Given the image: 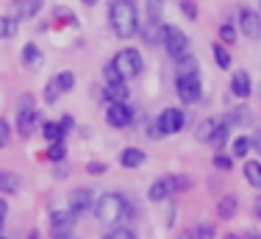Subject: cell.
I'll return each instance as SVG.
<instances>
[{
	"mask_svg": "<svg viewBox=\"0 0 261 239\" xmlns=\"http://www.w3.org/2000/svg\"><path fill=\"white\" fill-rule=\"evenodd\" d=\"M111 28L120 39H130L139 31V14H136V0H114L111 6Z\"/></svg>",
	"mask_w": 261,
	"mask_h": 239,
	"instance_id": "obj_1",
	"label": "cell"
},
{
	"mask_svg": "<svg viewBox=\"0 0 261 239\" xmlns=\"http://www.w3.org/2000/svg\"><path fill=\"white\" fill-rule=\"evenodd\" d=\"M125 206H128V200L122 198V195L109 192L95 203V214H97L100 223L111 225V223H117V220H125Z\"/></svg>",
	"mask_w": 261,
	"mask_h": 239,
	"instance_id": "obj_2",
	"label": "cell"
},
{
	"mask_svg": "<svg viewBox=\"0 0 261 239\" xmlns=\"http://www.w3.org/2000/svg\"><path fill=\"white\" fill-rule=\"evenodd\" d=\"M111 64L117 67V73H120L122 81H128V78H136V75L142 73L145 61H142V53L136 47H122L120 53L111 59Z\"/></svg>",
	"mask_w": 261,
	"mask_h": 239,
	"instance_id": "obj_3",
	"label": "cell"
},
{
	"mask_svg": "<svg viewBox=\"0 0 261 239\" xmlns=\"http://www.w3.org/2000/svg\"><path fill=\"white\" fill-rule=\"evenodd\" d=\"M161 45L172 59H181V56L189 53V36L178 25H161Z\"/></svg>",
	"mask_w": 261,
	"mask_h": 239,
	"instance_id": "obj_4",
	"label": "cell"
},
{
	"mask_svg": "<svg viewBox=\"0 0 261 239\" xmlns=\"http://www.w3.org/2000/svg\"><path fill=\"white\" fill-rule=\"evenodd\" d=\"M36 125V109H34V95H20V103H17V128H20L22 136L34 134Z\"/></svg>",
	"mask_w": 261,
	"mask_h": 239,
	"instance_id": "obj_5",
	"label": "cell"
},
{
	"mask_svg": "<svg viewBox=\"0 0 261 239\" xmlns=\"http://www.w3.org/2000/svg\"><path fill=\"white\" fill-rule=\"evenodd\" d=\"M175 92L184 103H197L200 100V78L197 75H175Z\"/></svg>",
	"mask_w": 261,
	"mask_h": 239,
	"instance_id": "obj_6",
	"label": "cell"
},
{
	"mask_svg": "<svg viewBox=\"0 0 261 239\" xmlns=\"http://www.w3.org/2000/svg\"><path fill=\"white\" fill-rule=\"evenodd\" d=\"M159 128H161V134L164 136H170V134H181L184 131V125H186V114L181 109H175V106H172V109H164L159 114Z\"/></svg>",
	"mask_w": 261,
	"mask_h": 239,
	"instance_id": "obj_7",
	"label": "cell"
},
{
	"mask_svg": "<svg viewBox=\"0 0 261 239\" xmlns=\"http://www.w3.org/2000/svg\"><path fill=\"white\" fill-rule=\"evenodd\" d=\"M67 209L72 214H86V211L95 209V192L92 189H72L67 195Z\"/></svg>",
	"mask_w": 261,
	"mask_h": 239,
	"instance_id": "obj_8",
	"label": "cell"
},
{
	"mask_svg": "<svg viewBox=\"0 0 261 239\" xmlns=\"http://www.w3.org/2000/svg\"><path fill=\"white\" fill-rule=\"evenodd\" d=\"M106 119H109L111 128H128V125L134 123V109H130L128 103H109Z\"/></svg>",
	"mask_w": 261,
	"mask_h": 239,
	"instance_id": "obj_9",
	"label": "cell"
},
{
	"mask_svg": "<svg viewBox=\"0 0 261 239\" xmlns=\"http://www.w3.org/2000/svg\"><path fill=\"white\" fill-rule=\"evenodd\" d=\"M239 25H242V34H245L247 39H261V11L242 9L239 11Z\"/></svg>",
	"mask_w": 261,
	"mask_h": 239,
	"instance_id": "obj_10",
	"label": "cell"
},
{
	"mask_svg": "<svg viewBox=\"0 0 261 239\" xmlns=\"http://www.w3.org/2000/svg\"><path fill=\"white\" fill-rule=\"evenodd\" d=\"M42 11V0H11L9 3V17L11 20H31Z\"/></svg>",
	"mask_w": 261,
	"mask_h": 239,
	"instance_id": "obj_11",
	"label": "cell"
},
{
	"mask_svg": "<svg viewBox=\"0 0 261 239\" xmlns=\"http://www.w3.org/2000/svg\"><path fill=\"white\" fill-rule=\"evenodd\" d=\"M231 92L239 100H245V98H250V92H253V84H250V75H247L245 70H236L233 73V78H231Z\"/></svg>",
	"mask_w": 261,
	"mask_h": 239,
	"instance_id": "obj_12",
	"label": "cell"
},
{
	"mask_svg": "<svg viewBox=\"0 0 261 239\" xmlns=\"http://www.w3.org/2000/svg\"><path fill=\"white\" fill-rule=\"evenodd\" d=\"M50 225H53V234H70V228L75 225V214H72L70 209L67 211H53Z\"/></svg>",
	"mask_w": 261,
	"mask_h": 239,
	"instance_id": "obj_13",
	"label": "cell"
},
{
	"mask_svg": "<svg viewBox=\"0 0 261 239\" xmlns=\"http://www.w3.org/2000/svg\"><path fill=\"white\" fill-rule=\"evenodd\" d=\"M172 192H175V189H172V178H159V181H153V184H150L147 198H150L153 203H161V200H167Z\"/></svg>",
	"mask_w": 261,
	"mask_h": 239,
	"instance_id": "obj_14",
	"label": "cell"
},
{
	"mask_svg": "<svg viewBox=\"0 0 261 239\" xmlns=\"http://www.w3.org/2000/svg\"><path fill=\"white\" fill-rule=\"evenodd\" d=\"M20 186H22L20 175L11 173V170H0V192H3V195H14V192H20Z\"/></svg>",
	"mask_w": 261,
	"mask_h": 239,
	"instance_id": "obj_15",
	"label": "cell"
},
{
	"mask_svg": "<svg viewBox=\"0 0 261 239\" xmlns=\"http://www.w3.org/2000/svg\"><path fill=\"white\" fill-rule=\"evenodd\" d=\"M220 125H222V119H220V117H206L200 125H197L195 136H197L200 142H211V136L217 134V128H220Z\"/></svg>",
	"mask_w": 261,
	"mask_h": 239,
	"instance_id": "obj_16",
	"label": "cell"
},
{
	"mask_svg": "<svg viewBox=\"0 0 261 239\" xmlns=\"http://www.w3.org/2000/svg\"><path fill=\"white\" fill-rule=\"evenodd\" d=\"M120 164L125 167V170L142 167V164H145V150H139V148H125V150L120 153Z\"/></svg>",
	"mask_w": 261,
	"mask_h": 239,
	"instance_id": "obj_17",
	"label": "cell"
},
{
	"mask_svg": "<svg viewBox=\"0 0 261 239\" xmlns=\"http://www.w3.org/2000/svg\"><path fill=\"white\" fill-rule=\"evenodd\" d=\"M22 61H25V67L31 73H36L42 67V61H45V56H42V50L36 45H25L22 47Z\"/></svg>",
	"mask_w": 261,
	"mask_h": 239,
	"instance_id": "obj_18",
	"label": "cell"
},
{
	"mask_svg": "<svg viewBox=\"0 0 261 239\" xmlns=\"http://www.w3.org/2000/svg\"><path fill=\"white\" fill-rule=\"evenodd\" d=\"M106 100L109 103H125L128 100V84L120 81V84H106Z\"/></svg>",
	"mask_w": 261,
	"mask_h": 239,
	"instance_id": "obj_19",
	"label": "cell"
},
{
	"mask_svg": "<svg viewBox=\"0 0 261 239\" xmlns=\"http://www.w3.org/2000/svg\"><path fill=\"white\" fill-rule=\"evenodd\" d=\"M236 209H239V200H236V195H225V198L217 203V214H220L222 220L236 217Z\"/></svg>",
	"mask_w": 261,
	"mask_h": 239,
	"instance_id": "obj_20",
	"label": "cell"
},
{
	"mask_svg": "<svg viewBox=\"0 0 261 239\" xmlns=\"http://www.w3.org/2000/svg\"><path fill=\"white\" fill-rule=\"evenodd\" d=\"M197 70H200V67H197V59L195 56H181V59H175V75H197Z\"/></svg>",
	"mask_w": 261,
	"mask_h": 239,
	"instance_id": "obj_21",
	"label": "cell"
},
{
	"mask_svg": "<svg viewBox=\"0 0 261 239\" xmlns=\"http://www.w3.org/2000/svg\"><path fill=\"white\" fill-rule=\"evenodd\" d=\"M245 178L250 186H261V161H245Z\"/></svg>",
	"mask_w": 261,
	"mask_h": 239,
	"instance_id": "obj_22",
	"label": "cell"
},
{
	"mask_svg": "<svg viewBox=\"0 0 261 239\" xmlns=\"http://www.w3.org/2000/svg\"><path fill=\"white\" fill-rule=\"evenodd\" d=\"M211 53H214V61H217V67H220V70H228V67H231V53L225 50V45L214 42V45H211Z\"/></svg>",
	"mask_w": 261,
	"mask_h": 239,
	"instance_id": "obj_23",
	"label": "cell"
},
{
	"mask_svg": "<svg viewBox=\"0 0 261 239\" xmlns=\"http://www.w3.org/2000/svg\"><path fill=\"white\" fill-rule=\"evenodd\" d=\"M250 111H247V109H233L231 111V114H228L225 119H222V123H225V125H250Z\"/></svg>",
	"mask_w": 261,
	"mask_h": 239,
	"instance_id": "obj_24",
	"label": "cell"
},
{
	"mask_svg": "<svg viewBox=\"0 0 261 239\" xmlns=\"http://www.w3.org/2000/svg\"><path fill=\"white\" fill-rule=\"evenodd\" d=\"M53 84L59 86V92L64 95V92H70L72 86H75V75H72L70 70H64V73H59V75L53 78Z\"/></svg>",
	"mask_w": 261,
	"mask_h": 239,
	"instance_id": "obj_25",
	"label": "cell"
},
{
	"mask_svg": "<svg viewBox=\"0 0 261 239\" xmlns=\"http://www.w3.org/2000/svg\"><path fill=\"white\" fill-rule=\"evenodd\" d=\"M250 150H253L250 136H236V139H233V156H236V159H245Z\"/></svg>",
	"mask_w": 261,
	"mask_h": 239,
	"instance_id": "obj_26",
	"label": "cell"
},
{
	"mask_svg": "<svg viewBox=\"0 0 261 239\" xmlns=\"http://www.w3.org/2000/svg\"><path fill=\"white\" fill-rule=\"evenodd\" d=\"M42 134H45V139L47 142H61V139H64V134H61V128H59V123H45V125H42Z\"/></svg>",
	"mask_w": 261,
	"mask_h": 239,
	"instance_id": "obj_27",
	"label": "cell"
},
{
	"mask_svg": "<svg viewBox=\"0 0 261 239\" xmlns=\"http://www.w3.org/2000/svg\"><path fill=\"white\" fill-rule=\"evenodd\" d=\"M14 31H17V20H11V17H0V39L14 36Z\"/></svg>",
	"mask_w": 261,
	"mask_h": 239,
	"instance_id": "obj_28",
	"label": "cell"
},
{
	"mask_svg": "<svg viewBox=\"0 0 261 239\" xmlns=\"http://www.w3.org/2000/svg\"><path fill=\"white\" fill-rule=\"evenodd\" d=\"M161 20V0H147V22L156 25Z\"/></svg>",
	"mask_w": 261,
	"mask_h": 239,
	"instance_id": "obj_29",
	"label": "cell"
},
{
	"mask_svg": "<svg viewBox=\"0 0 261 239\" xmlns=\"http://www.w3.org/2000/svg\"><path fill=\"white\" fill-rule=\"evenodd\" d=\"M67 156V148H64V142H53L50 148H47V159L50 161H61Z\"/></svg>",
	"mask_w": 261,
	"mask_h": 239,
	"instance_id": "obj_30",
	"label": "cell"
},
{
	"mask_svg": "<svg viewBox=\"0 0 261 239\" xmlns=\"http://www.w3.org/2000/svg\"><path fill=\"white\" fill-rule=\"evenodd\" d=\"M225 142H228V125L222 123L220 128H217V134L211 136V145H214L217 150H222V145H225Z\"/></svg>",
	"mask_w": 261,
	"mask_h": 239,
	"instance_id": "obj_31",
	"label": "cell"
},
{
	"mask_svg": "<svg viewBox=\"0 0 261 239\" xmlns=\"http://www.w3.org/2000/svg\"><path fill=\"white\" fill-rule=\"evenodd\" d=\"M103 239H136V234L130 228H111L109 234H103Z\"/></svg>",
	"mask_w": 261,
	"mask_h": 239,
	"instance_id": "obj_32",
	"label": "cell"
},
{
	"mask_svg": "<svg viewBox=\"0 0 261 239\" xmlns=\"http://www.w3.org/2000/svg\"><path fill=\"white\" fill-rule=\"evenodd\" d=\"M103 78H106V84H120V81H122V78H120V73H117V67L111 64V61L103 67Z\"/></svg>",
	"mask_w": 261,
	"mask_h": 239,
	"instance_id": "obj_33",
	"label": "cell"
},
{
	"mask_svg": "<svg viewBox=\"0 0 261 239\" xmlns=\"http://www.w3.org/2000/svg\"><path fill=\"white\" fill-rule=\"evenodd\" d=\"M220 39L225 42V45H233L236 42V28L233 25H220Z\"/></svg>",
	"mask_w": 261,
	"mask_h": 239,
	"instance_id": "obj_34",
	"label": "cell"
},
{
	"mask_svg": "<svg viewBox=\"0 0 261 239\" xmlns=\"http://www.w3.org/2000/svg\"><path fill=\"white\" fill-rule=\"evenodd\" d=\"M181 11L186 14V20H197V6L192 0H181Z\"/></svg>",
	"mask_w": 261,
	"mask_h": 239,
	"instance_id": "obj_35",
	"label": "cell"
},
{
	"mask_svg": "<svg viewBox=\"0 0 261 239\" xmlns=\"http://www.w3.org/2000/svg\"><path fill=\"white\" fill-rule=\"evenodd\" d=\"M11 139V128H9V123L6 119H0V148H6Z\"/></svg>",
	"mask_w": 261,
	"mask_h": 239,
	"instance_id": "obj_36",
	"label": "cell"
},
{
	"mask_svg": "<svg viewBox=\"0 0 261 239\" xmlns=\"http://www.w3.org/2000/svg\"><path fill=\"white\" fill-rule=\"evenodd\" d=\"M214 167L222 170V173H228V170H231V159H228V156H220V153H217V156H214Z\"/></svg>",
	"mask_w": 261,
	"mask_h": 239,
	"instance_id": "obj_37",
	"label": "cell"
},
{
	"mask_svg": "<svg viewBox=\"0 0 261 239\" xmlns=\"http://www.w3.org/2000/svg\"><path fill=\"white\" fill-rule=\"evenodd\" d=\"M59 95H61V92H59V86H56L53 81H50V84H47V89H45V100H47V103H53V100L59 98Z\"/></svg>",
	"mask_w": 261,
	"mask_h": 239,
	"instance_id": "obj_38",
	"label": "cell"
},
{
	"mask_svg": "<svg viewBox=\"0 0 261 239\" xmlns=\"http://www.w3.org/2000/svg\"><path fill=\"white\" fill-rule=\"evenodd\" d=\"M189 186H192L189 178H172V189L175 192H184V189H189Z\"/></svg>",
	"mask_w": 261,
	"mask_h": 239,
	"instance_id": "obj_39",
	"label": "cell"
},
{
	"mask_svg": "<svg viewBox=\"0 0 261 239\" xmlns=\"http://www.w3.org/2000/svg\"><path fill=\"white\" fill-rule=\"evenodd\" d=\"M147 136H150V139H164V134H161L159 123H150V125H147Z\"/></svg>",
	"mask_w": 261,
	"mask_h": 239,
	"instance_id": "obj_40",
	"label": "cell"
},
{
	"mask_svg": "<svg viewBox=\"0 0 261 239\" xmlns=\"http://www.w3.org/2000/svg\"><path fill=\"white\" fill-rule=\"evenodd\" d=\"M86 173H92V175H103V173H106V164H100V161H92V164H86Z\"/></svg>",
	"mask_w": 261,
	"mask_h": 239,
	"instance_id": "obj_41",
	"label": "cell"
},
{
	"mask_svg": "<svg viewBox=\"0 0 261 239\" xmlns=\"http://www.w3.org/2000/svg\"><path fill=\"white\" fill-rule=\"evenodd\" d=\"M59 128H61V134H70V131H72V117H61L59 119Z\"/></svg>",
	"mask_w": 261,
	"mask_h": 239,
	"instance_id": "obj_42",
	"label": "cell"
},
{
	"mask_svg": "<svg viewBox=\"0 0 261 239\" xmlns=\"http://www.w3.org/2000/svg\"><path fill=\"white\" fill-rule=\"evenodd\" d=\"M53 14H56V17H61V20H70V22H75V20H72V17H75V14H72L70 9H61V6H59V9L53 11Z\"/></svg>",
	"mask_w": 261,
	"mask_h": 239,
	"instance_id": "obj_43",
	"label": "cell"
},
{
	"mask_svg": "<svg viewBox=\"0 0 261 239\" xmlns=\"http://www.w3.org/2000/svg\"><path fill=\"white\" fill-rule=\"evenodd\" d=\"M250 142H253V148H256L258 153H261V131H256V134L250 136Z\"/></svg>",
	"mask_w": 261,
	"mask_h": 239,
	"instance_id": "obj_44",
	"label": "cell"
},
{
	"mask_svg": "<svg viewBox=\"0 0 261 239\" xmlns=\"http://www.w3.org/2000/svg\"><path fill=\"white\" fill-rule=\"evenodd\" d=\"M6 211H9V206H6V200H0V228L6 223Z\"/></svg>",
	"mask_w": 261,
	"mask_h": 239,
	"instance_id": "obj_45",
	"label": "cell"
},
{
	"mask_svg": "<svg viewBox=\"0 0 261 239\" xmlns=\"http://www.w3.org/2000/svg\"><path fill=\"white\" fill-rule=\"evenodd\" d=\"M56 178H67V175H70V173H67V167H56Z\"/></svg>",
	"mask_w": 261,
	"mask_h": 239,
	"instance_id": "obj_46",
	"label": "cell"
},
{
	"mask_svg": "<svg viewBox=\"0 0 261 239\" xmlns=\"http://www.w3.org/2000/svg\"><path fill=\"white\" fill-rule=\"evenodd\" d=\"M178 239H200V236H197L195 231H186V234H181V236H178Z\"/></svg>",
	"mask_w": 261,
	"mask_h": 239,
	"instance_id": "obj_47",
	"label": "cell"
},
{
	"mask_svg": "<svg viewBox=\"0 0 261 239\" xmlns=\"http://www.w3.org/2000/svg\"><path fill=\"white\" fill-rule=\"evenodd\" d=\"M53 236H56V239H72L70 234H53Z\"/></svg>",
	"mask_w": 261,
	"mask_h": 239,
	"instance_id": "obj_48",
	"label": "cell"
},
{
	"mask_svg": "<svg viewBox=\"0 0 261 239\" xmlns=\"http://www.w3.org/2000/svg\"><path fill=\"white\" fill-rule=\"evenodd\" d=\"M28 239H42V236H39V234H36V231H31V236H28Z\"/></svg>",
	"mask_w": 261,
	"mask_h": 239,
	"instance_id": "obj_49",
	"label": "cell"
},
{
	"mask_svg": "<svg viewBox=\"0 0 261 239\" xmlns=\"http://www.w3.org/2000/svg\"><path fill=\"white\" fill-rule=\"evenodd\" d=\"M81 3H86V6H95V3H97V0H81Z\"/></svg>",
	"mask_w": 261,
	"mask_h": 239,
	"instance_id": "obj_50",
	"label": "cell"
},
{
	"mask_svg": "<svg viewBox=\"0 0 261 239\" xmlns=\"http://www.w3.org/2000/svg\"><path fill=\"white\" fill-rule=\"evenodd\" d=\"M225 239H242V236H236V234H228Z\"/></svg>",
	"mask_w": 261,
	"mask_h": 239,
	"instance_id": "obj_51",
	"label": "cell"
},
{
	"mask_svg": "<svg viewBox=\"0 0 261 239\" xmlns=\"http://www.w3.org/2000/svg\"><path fill=\"white\" fill-rule=\"evenodd\" d=\"M256 211H258V214H261V200H258V203H256Z\"/></svg>",
	"mask_w": 261,
	"mask_h": 239,
	"instance_id": "obj_52",
	"label": "cell"
},
{
	"mask_svg": "<svg viewBox=\"0 0 261 239\" xmlns=\"http://www.w3.org/2000/svg\"><path fill=\"white\" fill-rule=\"evenodd\" d=\"M250 239H261V234H250Z\"/></svg>",
	"mask_w": 261,
	"mask_h": 239,
	"instance_id": "obj_53",
	"label": "cell"
},
{
	"mask_svg": "<svg viewBox=\"0 0 261 239\" xmlns=\"http://www.w3.org/2000/svg\"><path fill=\"white\" fill-rule=\"evenodd\" d=\"M258 95H261V86H258Z\"/></svg>",
	"mask_w": 261,
	"mask_h": 239,
	"instance_id": "obj_54",
	"label": "cell"
},
{
	"mask_svg": "<svg viewBox=\"0 0 261 239\" xmlns=\"http://www.w3.org/2000/svg\"><path fill=\"white\" fill-rule=\"evenodd\" d=\"M258 6H261V0H258Z\"/></svg>",
	"mask_w": 261,
	"mask_h": 239,
	"instance_id": "obj_55",
	"label": "cell"
},
{
	"mask_svg": "<svg viewBox=\"0 0 261 239\" xmlns=\"http://www.w3.org/2000/svg\"><path fill=\"white\" fill-rule=\"evenodd\" d=\"M0 239H3V236H0Z\"/></svg>",
	"mask_w": 261,
	"mask_h": 239,
	"instance_id": "obj_56",
	"label": "cell"
}]
</instances>
